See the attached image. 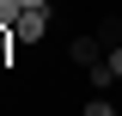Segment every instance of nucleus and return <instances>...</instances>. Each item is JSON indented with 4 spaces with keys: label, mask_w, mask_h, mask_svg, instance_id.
<instances>
[{
    "label": "nucleus",
    "mask_w": 122,
    "mask_h": 116,
    "mask_svg": "<svg viewBox=\"0 0 122 116\" xmlns=\"http://www.w3.org/2000/svg\"><path fill=\"white\" fill-rule=\"evenodd\" d=\"M49 18H55V6H25V12H18V43L25 49H37V43H49Z\"/></svg>",
    "instance_id": "obj_1"
},
{
    "label": "nucleus",
    "mask_w": 122,
    "mask_h": 116,
    "mask_svg": "<svg viewBox=\"0 0 122 116\" xmlns=\"http://www.w3.org/2000/svg\"><path fill=\"white\" fill-rule=\"evenodd\" d=\"M104 67H110V79L122 86V43H110V49H104Z\"/></svg>",
    "instance_id": "obj_5"
},
{
    "label": "nucleus",
    "mask_w": 122,
    "mask_h": 116,
    "mask_svg": "<svg viewBox=\"0 0 122 116\" xmlns=\"http://www.w3.org/2000/svg\"><path fill=\"white\" fill-rule=\"evenodd\" d=\"M18 12H25V0H0V25H18Z\"/></svg>",
    "instance_id": "obj_6"
},
{
    "label": "nucleus",
    "mask_w": 122,
    "mask_h": 116,
    "mask_svg": "<svg viewBox=\"0 0 122 116\" xmlns=\"http://www.w3.org/2000/svg\"><path fill=\"white\" fill-rule=\"evenodd\" d=\"M67 61H73V67H92V61H104V43H98V37H73V43H67Z\"/></svg>",
    "instance_id": "obj_2"
},
{
    "label": "nucleus",
    "mask_w": 122,
    "mask_h": 116,
    "mask_svg": "<svg viewBox=\"0 0 122 116\" xmlns=\"http://www.w3.org/2000/svg\"><path fill=\"white\" fill-rule=\"evenodd\" d=\"M12 49H18V31H12V25H0V73L12 67Z\"/></svg>",
    "instance_id": "obj_3"
},
{
    "label": "nucleus",
    "mask_w": 122,
    "mask_h": 116,
    "mask_svg": "<svg viewBox=\"0 0 122 116\" xmlns=\"http://www.w3.org/2000/svg\"><path fill=\"white\" fill-rule=\"evenodd\" d=\"M25 6H55V0H25Z\"/></svg>",
    "instance_id": "obj_7"
},
{
    "label": "nucleus",
    "mask_w": 122,
    "mask_h": 116,
    "mask_svg": "<svg viewBox=\"0 0 122 116\" xmlns=\"http://www.w3.org/2000/svg\"><path fill=\"white\" fill-rule=\"evenodd\" d=\"M79 116H122V110L104 98V92H98V98H86V104H79Z\"/></svg>",
    "instance_id": "obj_4"
}]
</instances>
